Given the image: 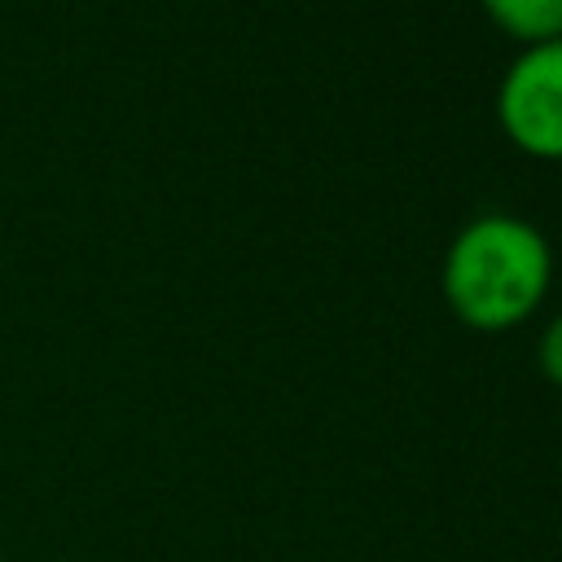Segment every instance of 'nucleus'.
Here are the masks:
<instances>
[{
    "mask_svg": "<svg viewBox=\"0 0 562 562\" xmlns=\"http://www.w3.org/2000/svg\"><path fill=\"white\" fill-rule=\"evenodd\" d=\"M479 9L522 48L562 40V0H479Z\"/></svg>",
    "mask_w": 562,
    "mask_h": 562,
    "instance_id": "7ed1b4c3",
    "label": "nucleus"
},
{
    "mask_svg": "<svg viewBox=\"0 0 562 562\" xmlns=\"http://www.w3.org/2000/svg\"><path fill=\"white\" fill-rule=\"evenodd\" d=\"M553 281V250L536 224L509 211H483L457 228L443 250L439 290L452 316L479 334H505L536 316Z\"/></svg>",
    "mask_w": 562,
    "mask_h": 562,
    "instance_id": "f257e3e1",
    "label": "nucleus"
},
{
    "mask_svg": "<svg viewBox=\"0 0 562 562\" xmlns=\"http://www.w3.org/2000/svg\"><path fill=\"white\" fill-rule=\"evenodd\" d=\"M496 123L509 145L540 162H562V40L527 44L501 75Z\"/></svg>",
    "mask_w": 562,
    "mask_h": 562,
    "instance_id": "f03ea898",
    "label": "nucleus"
},
{
    "mask_svg": "<svg viewBox=\"0 0 562 562\" xmlns=\"http://www.w3.org/2000/svg\"><path fill=\"white\" fill-rule=\"evenodd\" d=\"M536 356H540V369H544V378H549L553 386H562V312H558V316L544 325Z\"/></svg>",
    "mask_w": 562,
    "mask_h": 562,
    "instance_id": "20e7f679",
    "label": "nucleus"
},
{
    "mask_svg": "<svg viewBox=\"0 0 562 562\" xmlns=\"http://www.w3.org/2000/svg\"><path fill=\"white\" fill-rule=\"evenodd\" d=\"M0 562H4V558H0Z\"/></svg>",
    "mask_w": 562,
    "mask_h": 562,
    "instance_id": "39448f33",
    "label": "nucleus"
}]
</instances>
